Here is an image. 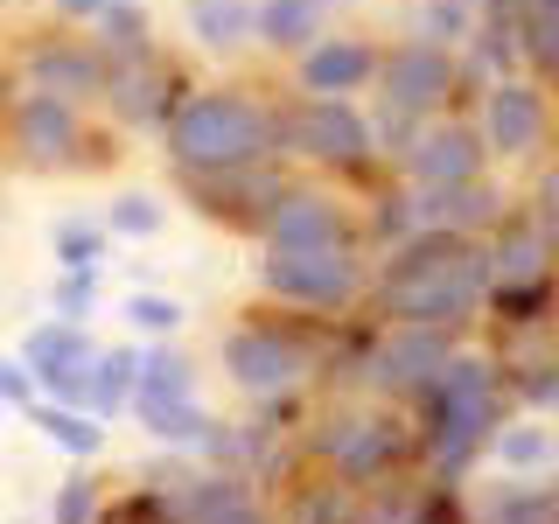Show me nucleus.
<instances>
[{
  "mask_svg": "<svg viewBox=\"0 0 559 524\" xmlns=\"http://www.w3.org/2000/svg\"><path fill=\"white\" fill-rule=\"evenodd\" d=\"M364 301L378 322L462 329L489 301V245L462 231H406L399 245H384Z\"/></svg>",
  "mask_w": 559,
  "mask_h": 524,
  "instance_id": "f257e3e1",
  "label": "nucleus"
},
{
  "mask_svg": "<svg viewBox=\"0 0 559 524\" xmlns=\"http://www.w3.org/2000/svg\"><path fill=\"white\" fill-rule=\"evenodd\" d=\"M162 154L175 175H224L252 162H287L280 154V98L252 84H197L182 112L162 127Z\"/></svg>",
  "mask_w": 559,
  "mask_h": 524,
  "instance_id": "f03ea898",
  "label": "nucleus"
},
{
  "mask_svg": "<svg viewBox=\"0 0 559 524\" xmlns=\"http://www.w3.org/2000/svg\"><path fill=\"white\" fill-rule=\"evenodd\" d=\"M419 406H427V427H419V448H427L433 476L454 483L468 476V462L483 454V441L503 427V398H497V364L489 357H454L433 371V384L419 392Z\"/></svg>",
  "mask_w": 559,
  "mask_h": 524,
  "instance_id": "7ed1b4c3",
  "label": "nucleus"
},
{
  "mask_svg": "<svg viewBox=\"0 0 559 524\" xmlns=\"http://www.w3.org/2000/svg\"><path fill=\"white\" fill-rule=\"evenodd\" d=\"M280 154H287V162H301V168L343 175V182H364L371 168H384L378 133H371V112H364L357 98L287 92V98H280Z\"/></svg>",
  "mask_w": 559,
  "mask_h": 524,
  "instance_id": "20e7f679",
  "label": "nucleus"
},
{
  "mask_svg": "<svg viewBox=\"0 0 559 524\" xmlns=\"http://www.w3.org/2000/svg\"><path fill=\"white\" fill-rule=\"evenodd\" d=\"M259 294L301 314H343L371 294L364 245H329V252H259Z\"/></svg>",
  "mask_w": 559,
  "mask_h": 524,
  "instance_id": "39448f33",
  "label": "nucleus"
},
{
  "mask_svg": "<svg viewBox=\"0 0 559 524\" xmlns=\"http://www.w3.org/2000/svg\"><path fill=\"white\" fill-rule=\"evenodd\" d=\"M217 364H224V378H231L238 392L280 398L301 378L322 371V343H314L308 322H238V329H224Z\"/></svg>",
  "mask_w": 559,
  "mask_h": 524,
  "instance_id": "423d86ee",
  "label": "nucleus"
},
{
  "mask_svg": "<svg viewBox=\"0 0 559 524\" xmlns=\"http://www.w3.org/2000/svg\"><path fill=\"white\" fill-rule=\"evenodd\" d=\"M0 133H8L14 162L35 168V175H63V168H92L98 162V140L84 127V105L78 98H57V92H22L8 105V119H0Z\"/></svg>",
  "mask_w": 559,
  "mask_h": 524,
  "instance_id": "0eeeda50",
  "label": "nucleus"
},
{
  "mask_svg": "<svg viewBox=\"0 0 559 524\" xmlns=\"http://www.w3.org/2000/svg\"><path fill=\"white\" fill-rule=\"evenodd\" d=\"M378 98L406 105V112H419V119L454 112V105L468 98V92H462V49L433 43V35H399V43H384Z\"/></svg>",
  "mask_w": 559,
  "mask_h": 524,
  "instance_id": "6e6552de",
  "label": "nucleus"
},
{
  "mask_svg": "<svg viewBox=\"0 0 559 524\" xmlns=\"http://www.w3.org/2000/svg\"><path fill=\"white\" fill-rule=\"evenodd\" d=\"M189 92H197V78H189V70L175 63L168 49H147V57L105 63V92H98V105L112 112V127H127V133H162L168 119L182 112Z\"/></svg>",
  "mask_w": 559,
  "mask_h": 524,
  "instance_id": "1a4fd4ad",
  "label": "nucleus"
},
{
  "mask_svg": "<svg viewBox=\"0 0 559 524\" xmlns=\"http://www.w3.org/2000/svg\"><path fill=\"white\" fill-rule=\"evenodd\" d=\"M14 78H22V92H57V98L98 105V92H105V49L92 43V28L43 22L22 49H14Z\"/></svg>",
  "mask_w": 559,
  "mask_h": 524,
  "instance_id": "9d476101",
  "label": "nucleus"
},
{
  "mask_svg": "<svg viewBox=\"0 0 559 524\" xmlns=\"http://www.w3.org/2000/svg\"><path fill=\"white\" fill-rule=\"evenodd\" d=\"M476 127H483L489 162H538V154L552 147V84L546 78H524V70L483 84Z\"/></svg>",
  "mask_w": 559,
  "mask_h": 524,
  "instance_id": "9b49d317",
  "label": "nucleus"
},
{
  "mask_svg": "<svg viewBox=\"0 0 559 524\" xmlns=\"http://www.w3.org/2000/svg\"><path fill=\"white\" fill-rule=\"evenodd\" d=\"M454 357V329H427V322H384L357 357V378L378 398H419L433 384V371Z\"/></svg>",
  "mask_w": 559,
  "mask_h": 524,
  "instance_id": "f8f14e48",
  "label": "nucleus"
},
{
  "mask_svg": "<svg viewBox=\"0 0 559 524\" xmlns=\"http://www.w3.org/2000/svg\"><path fill=\"white\" fill-rule=\"evenodd\" d=\"M259 245L266 252H329V245H364V224L336 189L322 182H287L280 203L259 224Z\"/></svg>",
  "mask_w": 559,
  "mask_h": 524,
  "instance_id": "ddd939ff",
  "label": "nucleus"
},
{
  "mask_svg": "<svg viewBox=\"0 0 559 524\" xmlns=\"http://www.w3.org/2000/svg\"><path fill=\"white\" fill-rule=\"evenodd\" d=\"M175 182H182V203L197 210V217L259 238L266 210L280 203V189H287L294 175H287V162H252V168H224V175H175Z\"/></svg>",
  "mask_w": 559,
  "mask_h": 524,
  "instance_id": "4468645a",
  "label": "nucleus"
},
{
  "mask_svg": "<svg viewBox=\"0 0 559 524\" xmlns=\"http://www.w3.org/2000/svg\"><path fill=\"white\" fill-rule=\"evenodd\" d=\"M308 448L329 462L336 483H378L406 462V427L384 419V413H336L308 433Z\"/></svg>",
  "mask_w": 559,
  "mask_h": 524,
  "instance_id": "2eb2a0df",
  "label": "nucleus"
},
{
  "mask_svg": "<svg viewBox=\"0 0 559 524\" xmlns=\"http://www.w3.org/2000/svg\"><path fill=\"white\" fill-rule=\"evenodd\" d=\"M378 63H384L378 35L329 28V35H314L287 70H294V92H308V98H364V92H378Z\"/></svg>",
  "mask_w": 559,
  "mask_h": 524,
  "instance_id": "dca6fc26",
  "label": "nucleus"
},
{
  "mask_svg": "<svg viewBox=\"0 0 559 524\" xmlns=\"http://www.w3.org/2000/svg\"><path fill=\"white\" fill-rule=\"evenodd\" d=\"M489 175V147H483V127L462 112H441L427 119L413 140V154L399 162V182L406 189H462V182H483Z\"/></svg>",
  "mask_w": 559,
  "mask_h": 524,
  "instance_id": "f3484780",
  "label": "nucleus"
},
{
  "mask_svg": "<svg viewBox=\"0 0 559 524\" xmlns=\"http://www.w3.org/2000/svg\"><path fill=\"white\" fill-rule=\"evenodd\" d=\"M22 364L35 371V384H43L49 406H84V398H92L98 343L84 336V322H43V329H28ZM84 413H92V406H84Z\"/></svg>",
  "mask_w": 559,
  "mask_h": 524,
  "instance_id": "a211bd4d",
  "label": "nucleus"
},
{
  "mask_svg": "<svg viewBox=\"0 0 559 524\" xmlns=\"http://www.w3.org/2000/svg\"><path fill=\"white\" fill-rule=\"evenodd\" d=\"M483 245H489V287H532V279H552L559 231L538 217L532 203H511Z\"/></svg>",
  "mask_w": 559,
  "mask_h": 524,
  "instance_id": "6ab92c4d",
  "label": "nucleus"
},
{
  "mask_svg": "<svg viewBox=\"0 0 559 524\" xmlns=\"http://www.w3.org/2000/svg\"><path fill=\"white\" fill-rule=\"evenodd\" d=\"M182 35L197 57L231 63L259 49V0H182Z\"/></svg>",
  "mask_w": 559,
  "mask_h": 524,
  "instance_id": "aec40b11",
  "label": "nucleus"
},
{
  "mask_svg": "<svg viewBox=\"0 0 559 524\" xmlns=\"http://www.w3.org/2000/svg\"><path fill=\"white\" fill-rule=\"evenodd\" d=\"M336 8L343 0H259V49L280 63H294L314 35L336 28Z\"/></svg>",
  "mask_w": 559,
  "mask_h": 524,
  "instance_id": "412c9836",
  "label": "nucleus"
},
{
  "mask_svg": "<svg viewBox=\"0 0 559 524\" xmlns=\"http://www.w3.org/2000/svg\"><path fill=\"white\" fill-rule=\"evenodd\" d=\"M133 419H140V427H147L162 448H189V454H203L210 433L224 427V419L210 413L203 398H133Z\"/></svg>",
  "mask_w": 559,
  "mask_h": 524,
  "instance_id": "4be33fe9",
  "label": "nucleus"
},
{
  "mask_svg": "<svg viewBox=\"0 0 559 524\" xmlns=\"http://www.w3.org/2000/svg\"><path fill=\"white\" fill-rule=\"evenodd\" d=\"M489 448H497V462L511 468V476H552L559 468V433L546 419H503V427L489 433Z\"/></svg>",
  "mask_w": 559,
  "mask_h": 524,
  "instance_id": "5701e85b",
  "label": "nucleus"
},
{
  "mask_svg": "<svg viewBox=\"0 0 559 524\" xmlns=\"http://www.w3.org/2000/svg\"><path fill=\"white\" fill-rule=\"evenodd\" d=\"M92 43L105 49V63H127V57L162 49V35H154V14L140 8V0H112V8L92 22Z\"/></svg>",
  "mask_w": 559,
  "mask_h": 524,
  "instance_id": "b1692460",
  "label": "nucleus"
},
{
  "mask_svg": "<svg viewBox=\"0 0 559 524\" xmlns=\"http://www.w3.org/2000/svg\"><path fill=\"white\" fill-rule=\"evenodd\" d=\"M28 413H35V427H43V441L63 448L70 462H92V454L105 448V419L84 413V406H49V398H35Z\"/></svg>",
  "mask_w": 559,
  "mask_h": 524,
  "instance_id": "393cba45",
  "label": "nucleus"
},
{
  "mask_svg": "<svg viewBox=\"0 0 559 524\" xmlns=\"http://www.w3.org/2000/svg\"><path fill=\"white\" fill-rule=\"evenodd\" d=\"M518 57L532 78L559 84V0H518Z\"/></svg>",
  "mask_w": 559,
  "mask_h": 524,
  "instance_id": "a878e982",
  "label": "nucleus"
},
{
  "mask_svg": "<svg viewBox=\"0 0 559 524\" xmlns=\"http://www.w3.org/2000/svg\"><path fill=\"white\" fill-rule=\"evenodd\" d=\"M105 245H112L105 217H57V224H49V252H57V273H98Z\"/></svg>",
  "mask_w": 559,
  "mask_h": 524,
  "instance_id": "bb28decb",
  "label": "nucleus"
},
{
  "mask_svg": "<svg viewBox=\"0 0 559 524\" xmlns=\"http://www.w3.org/2000/svg\"><path fill=\"white\" fill-rule=\"evenodd\" d=\"M133 384H140V349L133 343H119V349H98V364H92V406L98 419H112L119 406L133 398Z\"/></svg>",
  "mask_w": 559,
  "mask_h": 524,
  "instance_id": "cd10ccee",
  "label": "nucleus"
},
{
  "mask_svg": "<svg viewBox=\"0 0 559 524\" xmlns=\"http://www.w3.org/2000/svg\"><path fill=\"white\" fill-rule=\"evenodd\" d=\"M133 398H197V364H189L182 349H140Z\"/></svg>",
  "mask_w": 559,
  "mask_h": 524,
  "instance_id": "c85d7f7f",
  "label": "nucleus"
},
{
  "mask_svg": "<svg viewBox=\"0 0 559 524\" xmlns=\"http://www.w3.org/2000/svg\"><path fill=\"white\" fill-rule=\"evenodd\" d=\"M105 231L112 238H162L168 231V203L154 189H119L112 210H105Z\"/></svg>",
  "mask_w": 559,
  "mask_h": 524,
  "instance_id": "c756f323",
  "label": "nucleus"
},
{
  "mask_svg": "<svg viewBox=\"0 0 559 524\" xmlns=\"http://www.w3.org/2000/svg\"><path fill=\"white\" fill-rule=\"evenodd\" d=\"M119 314H127V329H140V336H175V329L189 322V308L175 301V294H154V287H133L127 301H119Z\"/></svg>",
  "mask_w": 559,
  "mask_h": 524,
  "instance_id": "7c9ffc66",
  "label": "nucleus"
},
{
  "mask_svg": "<svg viewBox=\"0 0 559 524\" xmlns=\"http://www.w3.org/2000/svg\"><path fill=\"white\" fill-rule=\"evenodd\" d=\"M476 22H483V0H427V8H419V35H433V43H448V49H468Z\"/></svg>",
  "mask_w": 559,
  "mask_h": 524,
  "instance_id": "2f4dec72",
  "label": "nucleus"
},
{
  "mask_svg": "<svg viewBox=\"0 0 559 524\" xmlns=\"http://www.w3.org/2000/svg\"><path fill=\"white\" fill-rule=\"evenodd\" d=\"M419 127H427V119H419V112H406V105H392V98H378V105H371V133H378V154H384V168H399V162L413 154Z\"/></svg>",
  "mask_w": 559,
  "mask_h": 524,
  "instance_id": "473e14b6",
  "label": "nucleus"
},
{
  "mask_svg": "<svg viewBox=\"0 0 559 524\" xmlns=\"http://www.w3.org/2000/svg\"><path fill=\"white\" fill-rule=\"evenodd\" d=\"M489 524H559V497L546 483H518L511 497L489 511Z\"/></svg>",
  "mask_w": 559,
  "mask_h": 524,
  "instance_id": "72a5a7b5",
  "label": "nucleus"
},
{
  "mask_svg": "<svg viewBox=\"0 0 559 524\" xmlns=\"http://www.w3.org/2000/svg\"><path fill=\"white\" fill-rule=\"evenodd\" d=\"M546 301H552V279H532V287H489L483 308H497V322H511V329H532Z\"/></svg>",
  "mask_w": 559,
  "mask_h": 524,
  "instance_id": "f704fd0d",
  "label": "nucleus"
},
{
  "mask_svg": "<svg viewBox=\"0 0 559 524\" xmlns=\"http://www.w3.org/2000/svg\"><path fill=\"white\" fill-rule=\"evenodd\" d=\"M105 517V497L92 476H70L57 497H49V524H98Z\"/></svg>",
  "mask_w": 559,
  "mask_h": 524,
  "instance_id": "c9c22d12",
  "label": "nucleus"
},
{
  "mask_svg": "<svg viewBox=\"0 0 559 524\" xmlns=\"http://www.w3.org/2000/svg\"><path fill=\"white\" fill-rule=\"evenodd\" d=\"M92 308H98V273H57L49 314H57V322H92Z\"/></svg>",
  "mask_w": 559,
  "mask_h": 524,
  "instance_id": "e433bc0d",
  "label": "nucleus"
},
{
  "mask_svg": "<svg viewBox=\"0 0 559 524\" xmlns=\"http://www.w3.org/2000/svg\"><path fill=\"white\" fill-rule=\"evenodd\" d=\"M0 398H8V406H35V398H43V384H35V371H28V364L0 357Z\"/></svg>",
  "mask_w": 559,
  "mask_h": 524,
  "instance_id": "4c0bfd02",
  "label": "nucleus"
},
{
  "mask_svg": "<svg viewBox=\"0 0 559 524\" xmlns=\"http://www.w3.org/2000/svg\"><path fill=\"white\" fill-rule=\"evenodd\" d=\"M518 392L532 398V406H559V364H524Z\"/></svg>",
  "mask_w": 559,
  "mask_h": 524,
  "instance_id": "58836bf2",
  "label": "nucleus"
},
{
  "mask_svg": "<svg viewBox=\"0 0 559 524\" xmlns=\"http://www.w3.org/2000/svg\"><path fill=\"white\" fill-rule=\"evenodd\" d=\"M49 8V22H70V28H92L105 8H112V0H43Z\"/></svg>",
  "mask_w": 559,
  "mask_h": 524,
  "instance_id": "ea45409f",
  "label": "nucleus"
},
{
  "mask_svg": "<svg viewBox=\"0 0 559 524\" xmlns=\"http://www.w3.org/2000/svg\"><path fill=\"white\" fill-rule=\"evenodd\" d=\"M532 210L559 231V162H546V175H538V189H532Z\"/></svg>",
  "mask_w": 559,
  "mask_h": 524,
  "instance_id": "a19ab883",
  "label": "nucleus"
},
{
  "mask_svg": "<svg viewBox=\"0 0 559 524\" xmlns=\"http://www.w3.org/2000/svg\"><path fill=\"white\" fill-rule=\"evenodd\" d=\"M14 98H22V78H14V63L0 57V119H8V105H14Z\"/></svg>",
  "mask_w": 559,
  "mask_h": 524,
  "instance_id": "79ce46f5",
  "label": "nucleus"
},
{
  "mask_svg": "<svg viewBox=\"0 0 559 524\" xmlns=\"http://www.w3.org/2000/svg\"><path fill=\"white\" fill-rule=\"evenodd\" d=\"M210 524H266V511H259V503H238V511H224V517H210Z\"/></svg>",
  "mask_w": 559,
  "mask_h": 524,
  "instance_id": "37998d69",
  "label": "nucleus"
},
{
  "mask_svg": "<svg viewBox=\"0 0 559 524\" xmlns=\"http://www.w3.org/2000/svg\"><path fill=\"white\" fill-rule=\"evenodd\" d=\"M98 524H119V517H98Z\"/></svg>",
  "mask_w": 559,
  "mask_h": 524,
  "instance_id": "c03bdc74",
  "label": "nucleus"
},
{
  "mask_svg": "<svg viewBox=\"0 0 559 524\" xmlns=\"http://www.w3.org/2000/svg\"><path fill=\"white\" fill-rule=\"evenodd\" d=\"M0 196H8V182H0Z\"/></svg>",
  "mask_w": 559,
  "mask_h": 524,
  "instance_id": "a18cd8bd",
  "label": "nucleus"
}]
</instances>
